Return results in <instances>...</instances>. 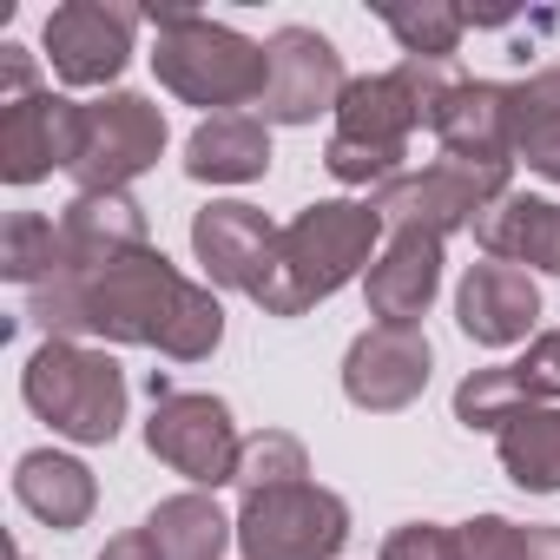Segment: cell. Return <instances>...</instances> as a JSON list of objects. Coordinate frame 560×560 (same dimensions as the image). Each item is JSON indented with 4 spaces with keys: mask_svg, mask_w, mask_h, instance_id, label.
<instances>
[{
    "mask_svg": "<svg viewBox=\"0 0 560 560\" xmlns=\"http://www.w3.org/2000/svg\"><path fill=\"white\" fill-rule=\"evenodd\" d=\"M34 317L47 330H100L119 343H159L178 363H198L224 330V311L211 304V291L185 284L159 250H139V257L93 270V277L60 270L34 298Z\"/></svg>",
    "mask_w": 560,
    "mask_h": 560,
    "instance_id": "1",
    "label": "cell"
},
{
    "mask_svg": "<svg viewBox=\"0 0 560 560\" xmlns=\"http://www.w3.org/2000/svg\"><path fill=\"white\" fill-rule=\"evenodd\" d=\"M376 231H383L376 205H350V198L311 205L284 237H277V264H270V277L257 284V304L270 317H298L317 298L343 291L350 277H357V264H370Z\"/></svg>",
    "mask_w": 560,
    "mask_h": 560,
    "instance_id": "2",
    "label": "cell"
},
{
    "mask_svg": "<svg viewBox=\"0 0 560 560\" xmlns=\"http://www.w3.org/2000/svg\"><path fill=\"white\" fill-rule=\"evenodd\" d=\"M159 27V80L191 100V106H218V113H244L250 100H264V80H270V54L250 47L244 34H231L224 21H205L191 8H159L145 14Z\"/></svg>",
    "mask_w": 560,
    "mask_h": 560,
    "instance_id": "3",
    "label": "cell"
},
{
    "mask_svg": "<svg viewBox=\"0 0 560 560\" xmlns=\"http://www.w3.org/2000/svg\"><path fill=\"white\" fill-rule=\"evenodd\" d=\"M27 402L73 442H113L119 422H126V376H119L113 357L47 343L27 363Z\"/></svg>",
    "mask_w": 560,
    "mask_h": 560,
    "instance_id": "4",
    "label": "cell"
},
{
    "mask_svg": "<svg viewBox=\"0 0 560 560\" xmlns=\"http://www.w3.org/2000/svg\"><path fill=\"white\" fill-rule=\"evenodd\" d=\"M422 126V106L409 100L402 73H376V80H350L343 106H337V139H330V172L343 185H389L402 165L409 132Z\"/></svg>",
    "mask_w": 560,
    "mask_h": 560,
    "instance_id": "5",
    "label": "cell"
},
{
    "mask_svg": "<svg viewBox=\"0 0 560 560\" xmlns=\"http://www.w3.org/2000/svg\"><path fill=\"white\" fill-rule=\"evenodd\" d=\"M494 198H508V165H475V159H448V152H442L429 172H396L370 205H376V218L396 224V231H429V237H442V231L481 218Z\"/></svg>",
    "mask_w": 560,
    "mask_h": 560,
    "instance_id": "6",
    "label": "cell"
},
{
    "mask_svg": "<svg viewBox=\"0 0 560 560\" xmlns=\"http://www.w3.org/2000/svg\"><path fill=\"white\" fill-rule=\"evenodd\" d=\"M343 534H350L343 501L311 481L244 494V514H237L244 560H330L343 547Z\"/></svg>",
    "mask_w": 560,
    "mask_h": 560,
    "instance_id": "7",
    "label": "cell"
},
{
    "mask_svg": "<svg viewBox=\"0 0 560 560\" xmlns=\"http://www.w3.org/2000/svg\"><path fill=\"white\" fill-rule=\"evenodd\" d=\"M165 145V119L159 106H145L139 93H113L100 106H86V132H80V159L73 178L86 191H119L126 178H139Z\"/></svg>",
    "mask_w": 560,
    "mask_h": 560,
    "instance_id": "8",
    "label": "cell"
},
{
    "mask_svg": "<svg viewBox=\"0 0 560 560\" xmlns=\"http://www.w3.org/2000/svg\"><path fill=\"white\" fill-rule=\"evenodd\" d=\"M152 455L172 462L185 481L198 488H218V481H237V429H231V409L218 396H159V416H152Z\"/></svg>",
    "mask_w": 560,
    "mask_h": 560,
    "instance_id": "9",
    "label": "cell"
},
{
    "mask_svg": "<svg viewBox=\"0 0 560 560\" xmlns=\"http://www.w3.org/2000/svg\"><path fill=\"white\" fill-rule=\"evenodd\" d=\"M270 80H264V119H284V126H304L317 119L324 106H343L350 80H343V60L324 34L311 27H284V34H270Z\"/></svg>",
    "mask_w": 560,
    "mask_h": 560,
    "instance_id": "10",
    "label": "cell"
},
{
    "mask_svg": "<svg viewBox=\"0 0 560 560\" xmlns=\"http://www.w3.org/2000/svg\"><path fill=\"white\" fill-rule=\"evenodd\" d=\"M145 14L139 8H106V0H73V8H54L47 14V54H54V73L67 86H106L126 54H132V27Z\"/></svg>",
    "mask_w": 560,
    "mask_h": 560,
    "instance_id": "11",
    "label": "cell"
},
{
    "mask_svg": "<svg viewBox=\"0 0 560 560\" xmlns=\"http://www.w3.org/2000/svg\"><path fill=\"white\" fill-rule=\"evenodd\" d=\"M80 132H86V106L60 100V93H27L0 106V172L14 185H34L40 172L80 159Z\"/></svg>",
    "mask_w": 560,
    "mask_h": 560,
    "instance_id": "12",
    "label": "cell"
},
{
    "mask_svg": "<svg viewBox=\"0 0 560 560\" xmlns=\"http://www.w3.org/2000/svg\"><path fill=\"white\" fill-rule=\"evenodd\" d=\"M429 383V337L422 330H402V324H376L370 337L350 343V363H343V389L357 409H402L416 402Z\"/></svg>",
    "mask_w": 560,
    "mask_h": 560,
    "instance_id": "13",
    "label": "cell"
},
{
    "mask_svg": "<svg viewBox=\"0 0 560 560\" xmlns=\"http://www.w3.org/2000/svg\"><path fill=\"white\" fill-rule=\"evenodd\" d=\"M560 396V330L534 337L521 363L508 370H475L462 389H455V416L468 429H501L514 409H534V402H553Z\"/></svg>",
    "mask_w": 560,
    "mask_h": 560,
    "instance_id": "14",
    "label": "cell"
},
{
    "mask_svg": "<svg viewBox=\"0 0 560 560\" xmlns=\"http://www.w3.org/2000/svg\"><path fill=\"white\" fill-rule=\"evenodd\" d=\"M277 237L284 231H270V218L250 211V205H205L198 224H191V244H198L205 270L231 291H250V298L277 264Z\"/></svg>",
    "mask_w": 560,
    "mask_h": 560,
    "instance_id": "15",
    "label": "cell"
},
{
    "mask_svg": "<svg viewBox=\"0 0 560 560\" xmlns=\"http://www.w3.org/2000/svg\"><path fill=\"white\" fill-rule=\"evenodd\" d=\"M60 244H67V270H86V277L152 250L145 218H139V205L126 191H80L67 205V218H60Z\"/></svg>",
    "mask_w": 560,
    "mask_h": 560,
    "instance_id": "16",
    "label": "cell"
},
{
    "mask_svg": "<svg viewBox=\"0 0 560 560\" xmlns=\"http://www.w3.org/2000/svg\"><path fill=\"white\" fill-rule=\"evenodd\" d=\"M455 311H462V330H468L475 343L501 350V343H521V337L534 330L540 291H534V277H527L521 264H501V257H494V264H475V270L462 277Z\"/></svg>",
    "mask_w": 560,
    "mask_h": 560,
    "instance_id": "17",
    "label": "cell"
},
{
    "mask_svg": "<svg viewBox=\"0 0 560 560\" xmlns=\"http://www.w3.org/2000/svg\"><path fill=\"white\" fill-rule=\"evenodd\" d=\"M435 284H442V237H429V231H396L383 264H370V277H363L376 324H402V330H416Z\"/></svg>",
    "mask_w": 560,
    "mask_h": 560,
    "instance_id": "18",
    "label": "cell"
},
{
    "mask_svg": "<svg viewBox=\"0 0 560 560\" xmlns=\"http://www.w3.org/2000/svg\"><path fill=\"white\" fill-rule=\"evenodd\" d=\"M264 165H270V119L264 113H211L185 145V172L211 178V185H244Z\"/></svg>",
    "mask_w": 560,
    "mask_h": 560,
    "instance_id": "19",
    "label": "cell"
},
{
    "mask_svg": "<svg viewBox=\"0 0 560 560\" xmlns=\"http://www.w3.org/2000/svg\"><path fill=\"white\" fill-rule=\"evenodd\" d=\"M475 237H481L501 264L560 270V205H547V198H527V191L494 198V205L475 218Z\"/></svg>",
    "mask_w": 560,
    "mask_h": 560,
    "instance_id": "20",
    "label": "cell"
},
{
    "mask_svg": "<svg viewBox=\"0 0 560 560\" xmlns=\"http://www.w3.org/2000/svg\"><path fill=\"white\" fill-rule=\"evenodd\" d=\"M442 152L448 159H475V165H508V86H481L462 80V93L435 113Z\"/></svg>",
    "mask_w": 560,
    "mask_h": 560,
    "instance_id": "21",
    "label": "cell"
},
{
    "mask_svg": "<svg viewBox=\"0 0 560 560\" xmlns=\"http://www.w3.org/2000/svg\"><path fill=\"white\" fill-rule=\"evenodd\" d=\"M508 145L560 185V67L508 86Z\"/></svg>",
    "mask_w": 560,
    "mask_h": 560,
    "instance_id": "22",
    "label": "cell"
},
{
    "mask_svg": "<svg viewBox=\"0 0 560 560\" xmlns=\"http://www.w3.org/2000/svg\"><path fill=\"white\" fill-rule=\"evenodd\" d=\"M14 494L47 521V527H80L93 514V475L67 455H27L14 475Z\"/></svg>",
    "mask_w": 560,
    "mask_h": 560,
    "instance_id": "23",
    "label": "cell"
},
{
    "mask_svg": "<svg viewBox=\"0 0 560 560\" xmlns=\"http://www.w3.org/2000/svg\"><path fill=\"white\" fill-rule=\"evenodd\" d=\"M494 435H501V462L521 488H534V494L560 488V409H540V402L514 409Z\"/></svg>",
    "mask_w": 560,
    "mask_h": 560,
    "instance_id": "24",
    "label": "cell"
},
{
    "mask_svg": "<svg viewBox=\"0 0 560 560\" xmlns=\"http://www.w3.org/2000/svg\"><path fill=\"white\" fill-rule=\"evenodd\" d=\"M224 527H231V521H224L218 501H205V494H178V501H165V508L145 521L159 560H218V553H224Z\"/></svg>",
    "mask_w": 560,
    "mask_h": 560,
    "instance_id": "25",
    "label": "cell"
},
{
    "mask_svg": "<svg viewBox=\"0 0 560 560\" xmlns=\"http://www.w3.org/2000/svg\"><path fill=\"white\" fill-rule=\"evenodd\" d=\"M455 560H560V527H514L501 514H481L455 527Z\"/></svg>",
    "mask_w": 560,
    "mask_h": 560,
    "instance_id": "26",
    "label": "cell"
},
{
    "mask_svg": "<svg viewBox=\"0 0 560 560\" xmlns=\"http://www.w3.org/2000/svg\"><path fill=\"white\" fill-rule=\"evenodd\" d=\"M383 21H389V34L402 40V54L409 60H448L455 54V40H462V27H468V14H455V8H383Z\"/></svg>",
    "mask_w": 560,
    "mask_h": 560,
    "instance_id": "27",
    "label": "cell"
},
{
    "mask_svg": "<svg viewBox=\"0 0 560 560\" xmlns=\"http://www.w3.org/2000/svg\"><path fill=\"white\" fill-rule=\"evenodd\" d=\"M311 468H304V448L291 442V435H257V442H244V455H237V488L244 494H264V488H291V481H304Z\"/></svg>",
    "mask_w": 560,
    "mask_h": 560,
    "instance_id": "28",
    "label": "cell"
},
{
    "mask_svg": "<svg viewBox=\"0 0 560 560\" xmlns=\"http://www.w3.org/2000/svg\"><path fill=\"white\" fill-rule=\"evenodd\" d=\"M40 270H67V244L47 218H14L8 224V277H21V284H34Z\"/></svg>",
    "mask_w": 560,
    "mask_h": 560,
    "instance_id": "29",
    "label": "cell"
},
{
    "mask_svg": "<svg viewBox=\"0 0 560 560\" xmlns=\"http://www.w3.org/2000/svg\"><path fill=\"white\" fill-rule=\"evenodd\" d=\"M383 560H455V534L416 521V527H402V534L383 540Z\"/></svg>",
    "mask_w": 560,
    "mask_h": 560,
    "instance_id": "30",
    "label": "cell"
},
{
    "mask_svg": "<svg viewBox=\"0 0 560 560\" xmlns=\"http://www.w3.org/2000/svg\"><path fill=\"white\" fill-rule=\"evenodd\" d=\"M100 560H159V547H152V534H119Z\"/></svg>",
    "mask_w": 560,
    "mask_h": 560,
    "instance_id": "31",
    "label": "cell"
}]
</instances>
